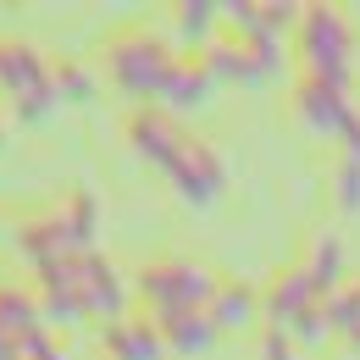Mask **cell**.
I'll list each match as a JSON object with an SVG mask.
<instances>
[{
  "instance_id": "6da1fadb",
  "label": "cell",
  "mask_w": 360,
  "mask_h": 360,
  "mask_svg": "<svg viewBox=\"0 0 360 360\" xmlns=\"http://www.w3.org/2000/svg\"><path fill=\"white\" fill-rule=\"evenodd\" d=\"M122 134H128L139 161H150L155 172H167V183L178 188L183 205H194V211L217 205V194L227 188V167L200 134H188L183 117H172L167 105H128Z\"/></svg>"
},
{
  "instance_id": "7a4b0ae2",
  "label": "cell",
  "mask_w": 360,
  "mask_h": 360,
  "mask_svg": "<svg viewBox=\"0 0 360 360\" xmlns=\"http://www.w3.org/2000/svg\"><path fill=\"white\" fill-rule=\"evenodd\" d=\"M94 67L128 94L134 105H161L172 72L183 67V50L167 45V39H161L155 28H144V22H117V28L100 39V50H94Z\"/></svg>"
},
{
  "instance_id": "3957f363",
  "label": "cell",
  "mask_w": 360,
  "mask_h": 360,
  "mask_svg": "<svg viewBox=\"0 0 360 360\" xmlns=\"http://www.w3.org/2000/svg\"><path fill=\"white\" fill-rule=\"evenodd\" d=\"M94 222H100V205L84 183H72L67 194L45 200L34 217H17V250L28 255V266H39L50 255H84L94 250Z\"/></svg>"
},
{
  "instance_id": "277c9868",
  "label": "cell",
  "mask_w": 360,
  "mask_h": 360,
  "mask_svg": "<svg viewBox=\"0 0 360 360\" xmlns=\"http://www.w3.org/2000/svg\"><path fill=\"white\" fill-rule=\"evenodd\" d=\"M0 94L11 100L17 122H45L50 111L61 105V94H56V61L39 45L17 39V34H0Z\"/></svg>"
},
{
  "instance_id": "5b68a950",
  "label": "cell",
  "mask_w": 360,
  "mask_h": 360,
  "mask_svg": "<svg viewBox=\"0 0 360 360\" xmlns=\"http://www.w3.org/2000/svg\"><path fill=\"white\" fill-rule=\"evenodd\" d=\"M217 288H222V283L200 266V261H188V255H155V261H144L139 277H134V294L150 305V321L178 316V311H211Z\"/></svg>"
},
{
  "instance_id": "8992f818",
  "label": "cell",
  "mask_w": 360,
  "mask_h": 360,
  "mask_svg": "<svg viewBox=\"0 0 360 360\" xmlns=\"http://www.w3.org/2000/svg\"><path fill=\"white\" fill-rule=\"evenodd\" d=\"M294 50L305 61V78L349 89V56H355V28L338 6H305L300 28H294Z\"/></svg>"
},
{
  "instance_id": "52a82bcc",
  "label": "cell",
  "mask_w": 360,
  "mask_h": 360,
  "mask_svg": "<svg viewBox=\"0 0 360 360\" xmlns=\"http://www.w3.org/2000/svg\"><path fill=\"white\" fill-rule=\"evenodd\" d=\"M78 300H84V316L105 327V321L128 316V300H134V288L122 283V271L111 266L100 250H89V255H78Z\"/></svg>"
},
{
  "instance_id": "ba28073f",
  "label": "cell",
  "mask_w": 360,
  "mask_h": 360,
  "mask_svg": "<svg viewBox=\"0 0 360 360\" xmlns=\"http://www.w3.org/2000/svg\"><path fill=\"white\" fill-rule=\"evenodd\" d=\"M294 111H300V122L321 139H344L360 122V105L349 100V89H333V84H316V78H300Z\"/></svg>"
},
{
  "instance_id": "9c48e42d",
  "label": "cell",
  "mask_w": 360,
  "mask_h": 360,
  "mask_svg": "<svg viewBox=\"0 0 360 360\" xmlns=\"http://www.w3.org/2000/svg\"><path fill=\"white\" fill-rule=\"evenodd\" d=\"M321 300H327V294H321L311 277H305V266L277 271L266 288H261V321H266V327H277V333H294V321H300V316H311Z\"/></svg>"
},
{
  "instance_id": "30bf717a",
  "label": "cell",
  "mask_w": 360,
  "mask_h": 360,
  "mask_svg": "<svg viewBox=\"0 0 360 360\" xmlns=\"http://www.w3.org/2000/svg\"><path fill=\"white\" fill-rule=\"evenodd\" d=\"M100 355L105 360H167V338L150 316H117L100 327Z\"/></svg>"
},
{
  "instance_id": "8fae6325",
  "label": "cell",
  "mask_w": 360,
  "mask_h": 360,
  "mask_svg": "<svg viewBox=\"0 0 360 360\" xmlns=\"http://www.w3.org/2000/svg\"><path fill=\"white\" fill-rule=\"evenodd\" d=\"M172 34L183 56H205L222 39V6L217 0H178L172 6Z\"/></svg>"
},
{
  "instance_id": "7c38bea8",
  "label": "cell",
  "mask_w": 360,
  "mask_h": 360,
  "mask_svg": "<svg viewBox=\"0 0 360 360\" xmlns=\"http://www.w3.org/2000/svg\"><path fill=\"white\" fill-rule=\"evenodd\" d=\"M211 94H217V78L205 72V61H200V56H183V67L172 72V84H167V94H161V105H167L172 117H188V111H205Z\"/></svg>"
},
{
  "instance_id": "4fadbf2b",
  "label": "cell",
  "mask_w": 360,
  "mask_h": 360,
  "mask_svg": "<svg viewBox=\"0 0 360 360\" xmlns=\"http://www.w3.org/2000/svg\"><path fill=\"white\" fill-rule=\"evenodd\" d=\"M155 327L167 338V355H205L222 338V327L211 321V311H178V316H161Z\"/></svg>"
},
{
  "instance_id": "5bb4252c",
  "label": "cell",
  "mask_w": 360,
  "mask_h": 360,
  "mask_svg": "<svg viewBox=\"0 0 360 360\" xmlns=\"http://www.w3.org/2000/svg\"><path fill=\"white\" fill-rule=\"evenodd\" d=\"M45 327V311H39V294L34 288H17V283H0V333L11 344H22L28 333Z\"/></svg>"
},
{
  "instance_id": "9a60e30c",
  "label": "cell",
  "mask_w": 360,
  "mask_h": 360,
  "mask_svg": "<svg viewBox=\"0 0 360 360\" xmlns=\"http://www.w3.org/2000/svg\"><path fill=\"white\" fill-rule=\"evenodd\" d=\"M211 321L217 327H255L261 321V288L255 283H222L217 300H211Z\"/></svg>"
},
{
  "instance_id": "2e32d148",
  "label": "cell",
  "mask_w": 360,
  "mask_h": 360,
  "mask_svg": "<svg viewBox=\"0 0 360 360\" xmlns=\"http://www.w3.org/2000/svg\"><path fill=\"white\" fill-rule=\"evenodd\" d=\"M305 277H311L321 294H338V288H344V238H338V233H316L311 238Z\"/></svg>"
},
{
  "instance_id": "e0dca14e",
  "label": "cell",
  "mask_w": 360,
  "mask_h": 360,
  "mask_svg": "<svg viewBox=\"0 0 360 360\" xmlns=\"http://www.w3.org/2000/svg\"><path fill=\"white\" fill-rule=\"evenodd\" d=\"M94 89H100V72H94V61L56 56V94H61V105H84Z\"/></svg>"
},
{
  "instance_id": "ac0fdd59",
  "label": "cell",
  "mask_w": 360,
  "mask_h": 360,
  "mask_svg": "<svg viewBox=\"0 0 360 360\" xmlns=\"http://www.w3.org/2000/svg\"><path fill=\"white\" fill-rule=\"evenodd\" d=\"M321 311H327V327H333V333L355 338V333H360V283H344L338 294H327Z\"/></svg>"
},
{
  "instance_id": "d6986e66",
  "label": "cell",
  "mask_w": 360,
  "mask_h": 360,
  "mask_svg": "<svg viewBox=\"0 0 360 360\" xmlns=\"http://www.w3.org/2000/svg\"><path fill=\"white\" fill-rule=\"evenodd\" d=\"M11 360H67V349L50 338V327H39V333H28L22 344H17V355Z\"/></svg>"
},
{
  "instance_id": "ffe728a7",
  "label": "cell",
  "mask_w": 360,
  "mask_h": 360,
  "mask_svg": "<svg viewBox=\"0 0 360 360\" xmlns=\"http://www.w3.org/2000/svg\"><path fill=\"white\" fill-rule=\"evenodd\" d=\"M338 205H344L349 217L360 211V161H349V155H344V167H338Z\"/></svg>"
},
{
  "instance_id": "44dd1931",
  "label": "cell",
  "mask_w": 360,
  "mask_h": 360,
  "mask_svg": "<svg viewBox=\"0 0 360 360\" xmlns=\"http://www.w3.org/2000/svg\"><path fill=\"white\" fill-rule=\"evenodd\" d=\"M294 338L288 333H277V327H261V360H294Z\"/></svg>"
},
{
  "instance_id": "7402d4cb",
  "label": "cell",
  "mask_w": 360,
  "mask_h": 360,
  "mask_svg": "<svg viewBox=\"0 0 360 360\" xmlns=\"http://www.w3.org/2000/svg\"><path fill=\"white\" fill-rule=\"evenodd\" d=\"M344 144H349V161H360V122L349 128V134H344Z\"/></svg>"
},
{
  "instance_id": "603a6c76",
  "label": "cell",
  "mask_w": 360,
  "mask_h": 360,
  "mask_svg": "<svg viewBox=\"0 0 360 360\" xmlns=\"http://www.w3.org/2000/svg\"><path fill=\"white\" fill-rule=\"evenodd\" d=\"M11 355H17V344H11L6 333H0V360H11Z\"/></svg>"
},
{
  "instance_id": "cb8c5ba5",
  "label": "cell",
  "mask_w": 360,
  "mask_h": 360,
  "mask_svg": "<svg viewBox=\"0 0 360 360\" xmlns=\"http://www.w3.org/2000/svg\"><path fill=\"white\" fill-rule=\"evenodd\" d=\"M349 344H355V355H360V333H355V338H349Z\"/></svg>"
}]
</instances>
